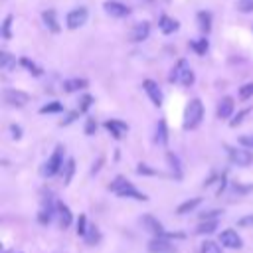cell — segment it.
Returning <instances> with one entry per match:
<instances>
[{
  "mask_svg": "<svg viewBox=\"0 0 253 253\" xmlns=\"http://www.w3.org/2000/svg\"><path fill=\"white\" fill-rule=\"evenodd\" d=\"M109 190H111L113 194H117L119 198H132V200H138V202H146V200H148V196H146L144 192L136 190V188L132 186V182L126 180L125 176H117V178L109 184Z\"/></svg>",
  "mask_w": 253,
  "mask_h": 253,
  "instance_id": "cell-1",
  "label": "cell"
},
{
  "mask_svg": "<svg viewBox=\"0 0 253 253\" xmlns=\"http://www.w3.org/2000/svg\"><path fill=\"white\" fill-rule=\"evenodd\" d=\"M202 119H204V105H202V101L196 97V99H192V101L188 103V107H186V111H184V123H182V125H184L186 130H194V128L200 126Z\"/></svg>",
  "mask_w": 253,
  "mask_h": 253,
  "instance_id": "cell-2",
  "label": "cell"
},
{
  "mask_svg": "<svg viewBox=\"0 0 253 253\" xmlns=\"http://www.w3.org/2000/svg\"><path fill=\"white\" fill-rule=\"evenodd\" d=\"M168 79L172 83H180L184 87H190V85H194L196 75H194V71H192V67L186 59H178V63L172 67V73H170Z\"/></svg>",
  "mask_w": 253,
  "mask_h": 253,
  "instance_id": "cell-3",
  "label": "cell"
},
{
  "mask_svg": "<svg viewBox=\"0 0 253 253\" xmlns=\"http://www.w3.org/2000/svg\"><path fill=\"white\" fill-rule=\"evenodd\" d=\"M140 225H142V229H146L148 233H152L154 237H168V239H172V237H184L182 233H170V231H166L164 229V225L154 217V215H150V213H146V215H142L140 217Z\"/></svg>",
  "mask_w": 253,
  "mask_h": 253,
  "instance_id": "cell-4",
  "label": "cell"
},
{
  "mask_svg": "<svg viewBox=\"0 0 253 253\" xmlns=\"http://www.w3.org/2000/svg\"><path fill=\"white\" fill-rule=\"evenodd\" d=\"M63 146L61 144H57L55 146V150H53V154L43 162V166H42V176H47V178H51V176H55L61 168H63Z\"/></svg>",
  "mask_w": 253,
  "mask_h": 253,
  "instance_id": "cell-5",
  "label": "cell"
},
{
  "mask_svg": "<svg viewBox=\"0 0 253 253\" xmlns=\"http://www.w3.org/2000/svg\"><path fill=\"white\" fill-rule=\"evenodd\" d=\"M227 154H229V160L235 164V166H249L253 162V152L251 148L247 146H227Z\"/></svg>",
  "mask_w": 253,
  "mask_h": 253,
  "instance_id": "cell-6",
  "label": "cell"
},
{
  "mask_svg": "<svg viewBox=\"0 0 253 253\" xmlns=\"http://www.w3.org/2000/svg\"><path fill=\"white\" fill-rule=\"evenodd\" d=\"M87 18H89V10H87L85 6H79V8H73V10L67 14L65 24H67L69 30H77V28H81V26L87 22Z\"/></svg>",
  "mask_w": 253,
  "mask_h": 253,
  "instance_id": "cell-7",
  "label": "cell"
},
{
  "mask_svg": "<svg viewBox=\"0 0 253 253\" xmlns=\"http://www.w3.org/2000/svg\"><path fill=\"white\" fill-rule=\"evenodd\" d=\"M148 253H176V245L168 237H152L146 245Z\"/></svg>",
  "mask_w": 253,
  "mask_h": 253,
  "instance_id": "cell-8",
  "label": "cell"
},
{
  "mask_svg": "<svg viewBox=\"0 0 253 253\" xmlns=\"http://www.w3.org/2000/svg\"><path fill=\"white\" fill-rule=\"evenodd\" d=\"M219 243L227 249H241L243 247V239L235 229H223L219 233Z\"/></svg>",
  "mask_w": 253,
  "mask_h": 253,
  "instance_id": "cell-9",
  "label": "cell"
},
{
  "mask_svg": "<svg viewBox=\"0 0 253 253\" xmlns=\"http://www.w3.org/2000/svg\"><path fill=\"white\" fill-rule=\"evenodd\" d=\"M2 97H4V101H6L8 105H12V107H24V105L30 101V95L24 93V91H20V89H4Z\"/></svg>",
  "mask_w": 253,
  "mask_h": 253,
  "instance_id": "cell-10",
  "label": "cell"
},
{
  "mask_svg": "<svg viewBox=\"0 0 253 253\" xmlns=\"http://www.w3.org/2000/svg\"><path fill=\"white\" fill-rule=\"evenodd\" d=\"M103 8L111 18H125V16L130 14V8L126 4H123V2H119V0H107L103 4Z\"/></svg>",
  "mask_w": 253,
  "mask_h": 253,
  "instance_id": "cell-11",
  "label": "cell"
},
{
  "mask_svg": "<svg viewBox=\"0 0 253 253\" xmlns=\"http://www.w3.org/2000/svg\"><path fill=\"white\" fill-rule=\"evenodd\" d=\"M142 89H144V93L148 95V99L152 101L154 107H160V105H162V91H160V87H158L156 81L144 79V81H142Z\"/></svg>",
  "mask_w": 253,
  "mask_h": 253,
  "instance_id": "cell-12",
  "label": "cell"
},
{
  "mask_svg": "<svg viewBox=\"0 0 253 253\" xmlns=\"http://www.w3.org/2000/svg\"><path fill=\"white\" fill-rule=\"evenodd\" d=\"M53 213H57V202L53 204V200L47 196L45 200H43V204H42V210H40V213H38V219H40V223H49L51 221V217H53Z\"/></svg>",
  "mask_w": 253,
  "mask_h": 253,
  "instance_id": "cell-13",
  "label": "cell"
},
{
  "mask_svg": "<svg viewBox=\"0 0 253 253\" xmlns=\"http://www.w3.org/2000/svg\"><path fill=\"white\" fill-rule=\"evenodd\" d=\"M105 128L111 132V136L115 140H121L125 136V132L128 130V125L123 123V121H119V119H109V121H105Z\"/></svg>",
  "mask_w": 253,
  "mask_h": 253,
  "instance_id": "cell-14",
  "label": "cell"
},
{
  "mask_svg": "<svg viewBox=\"0 0 253 253\" xmlns=\"http://www.w3.org/2000/svg\"><path fill=\"white\" fill-rule=\"evenodd\" d=\"M233 109H235L233 97H229V95L221 97V101L217 103V119H221V121L229 119V117H231V113H233Z\"/></svg>",
  "mask_w": 253,
  "mask_h": 253,
  "instance_id": "cell-15",
  "label": "cell"
},
{
  "mask_svg": "<svg viewBox=\"0 0 253 253\" xmlns=\"http://www.w3.org/2000/svg\"><path fill=\"white\" fill-rule=\"evenodd\" d=\"M42 20H43V24H45V28H47L49 32H53V34H59L61 26H59V22H57V12H55L53 8H49V10H43V12H42Z\"/></svg>",
  "mask_w": 253,
  "mask_h": 253,
  "instance_id": "cell-16",
  "label": "cell"
},
{
  "mask_svg": "<svg viewBox=\"0 0 253 253\" xmlns=\"http://www.w3.org/2000/svg\"><path fill=\"white\" fill-rule=\"evenodd\" d=\"M150 34V24L148 22H136L130 30V40L132 42H144Z\"/></svg>",
  "mask_w": 253,
  "mask_h": 253,
  "instance_id": "cell-17",
  "label": "cell"
},
{
  "mask_svg": "<svg viewBox=\"0 0 253 253\" xmlns=\"http://www.w3.org/2000/svg\"><path fill=\"white\" fill-rule=\"evenodd\" d=\"M57 217H59V225H61V229H67V227L73 223V213H71V210H69L67 204L57 202Z\"/></svg>",
  "mask_w": 253,
  "mask_h": 253,
  "instance_id": "cell-18",
  "label": "cell"
},
{
  "mask_svg": "<svg viewBox=\"0 0 253 253\" xmlns=\"http://www.w3.org/2000/svg\"><path fill=\"white\" fill-rule=\"evenodd\" d=\"M158 28H160V32L162 34H174L178 28H180V24H178V20H174V18H170V16H166V14H162L160 16V20H158Z\"/></svg>",
  "mask_w": 253,
  "mask_h": 253,
  "instance_id": "cell-19",
  "label": "cell"
},
{
  "mask_svg": "<svg viewBox=\"0 0 253 253\" xmlns=\"http://www.w3.org/2000/svg\"><path fill=\"white\" fill-rule=\"evenodd\" d=\"M154 140H156V144H160V146H166V144H168V125H166L164 119H160V121L156 123Z\"/></svg>",
  "mask_w": 253,
  "mask_h": 253,
  "instance_id": "cell-20",
  "label": "cell"
},
{
  "mask_svg": "<svg viewBox=\"0 0 253 253\" xmlns=\"http://www.w3.org/2000/svg\"><path fill=\"white\" fill-rule=\"evenodd\" d=\"M87 85H89V81H87V79H83V77H73V79L63 81V91L73 93V91H81V89H85Z\"/></svg>",
  "mask_w": 253,
  "mask_h": 253,
  "instance_id": "cell-21",
  "label": "cell"
},
{
  "mask_svg": "<svg viewBox=\"0 0 253 253\" xmlns=\"http://www.w3.org/2000/svg\"><path fill=\"white\" fill-rule=\"evenodd\" d=\"M198 26H200V30L204 32V34H210L211 32V14L210 12H206V10H202V12H198Z\"/></svg>",
  "mask_w": 253,
  "mask_h": 253,
  "instance_id": "cell-22",
  "label": "cell"
},
{
  "mask_svg": "<svg viewBox=\"0 0 253 253\" xmlns=\"http://www.w3.org/2000/svg\"><path fill=\"white\" fill-rule=\"evenodd\" d=\"M200 204H202V198H192V200H186L184 204H180V206L176 208V213H178V215L190 213V211H194V210H196Z\"/></svg>",
  "mask_w": 253,
  "mask_h": 253,
  "instance_id": "cell-23",
  "label": "cell"
},
{
  "mask_svg": "<svg viewBox=\"0 0 253 253\" xmlns=\"http://www.w3.org/2000/svg\"><path fill=\"white\" fill-rule=\"evenodd\" d=\"M217 229V219H202V223L196 227L198 235H210Z\"/></svg>",
  "mask_w": 253,
  "mask_h": 253,
  "instance_id": "cell-24",
  "label": "cell"
},
{
  "mask_svg": "<svg viewBox=\"0 0 253 253\" xmlns=\"http://www.w3.org/2000/svg\"><path fill=\"white\" fill-rule=\"evenodd\" d=\"M190 47L198 53V55H206V51L210 49V42L206 40V38H200V40H194V42H190Z\"/></svg>",
  "mask_w": 253,
  "mask_h": 253,
  "instance_id": "cell-25",
  "label": "cell"
},
{
  "mask_svg": "<svg viewBox=\"0 0 253 253\" xmlns=\"http://www.w3.org/2000/svg\"><path fill=\"white\" fill-rule=\"evenodd\" d=\"M166 160H168V164H170V168H172V172H174V178L180 180V178H182V168H180L178 156L172 154V152H168V154H166Z\"/></svg>",
  "mask_w": 253,
  "mask_h": 253,
  "instance_id": "cell-26",
  "label": "cell"
},
{
  "mask_svg": "<svg viewBox=\"0 0 253 253\" xmlns=\"http://www.w3.org/2000/svg\"><path fill=\"white\" fill-rule=\"evenodd\" d=\"M221 243H215V241H210V239H206V241H202V245H200V253H221Z\"/></svg>",
  "mask_w": 253,
  "mask_h": 253,
  "instance_id": "cell-27",
  "label": "cell"
},
{
  "mask_svg": "<svg viewBox=\"0 0 253 253\" xmlns=\"http://www.w3.org/2000/svg\"><path fill=\"white\" fill-rule=\"evenodd\" d=\"M83 239L87 241V245H95V243L101 241V233H99V229L95 225H89V229H87V233H85Z\"/></svg>",
  "mask_w": 253,
  "mask_h": 253,
  "instance_id": "cell-28",
  "label": "cell"
},
{
  "mask_svg": "<svg viewBox=\"0 0 253 253\" xmlns=\"http://www.w3.org/2000/svg\"><path fill=\"white\" fill-rule=\"evenodd\" d=\"M20 63H22V65H24V67H26V69L32 73V75H36V77H40V75L43 73V69H42L40 65H36L34 61H30L28 57H22V59H20Z\"/></svg>",
  "mask_w": 253,
  "mask_h": 253,
  "instance_id": "cell-29",
  "label": "cell"
},
{
  "mask_svg": "<svg viewBox=\"0 0 253 253\" xmlns=\"http://www.w3.org/2000/svg\"><path fill=\"white\" fill-rule=\"evenodd\" d=\"M16 65V57H12L8 51H0V67L2 69H12Z\"/></svg>",
  "mask_w": 253,
  "mask_h": 253,
  "instance_id": "cell-30",
  "label": "cell"
},
{
  "mask_svg": "<svg viewBox=\"0 0 253 253\" xmlns=\"http://www.w3.org/2000/svg\"><path fill=\"white\" fill-rule=\"evenodd\" d=\"M63 170H65V176H63V184L67 186L69 182H71V178H73V172H75V160L73 158H67V162L63 164Z\"/></svg>",
  "mask_w": 253,
  "mask_h": 253,
  "instance_id": "cell-31",
  "label": "cell"
},
{
  "mask_svg": "<svg viewBox=\"0 0 253 253\" xmlns=\"http://www.w3.org/2000/svg\"><path fill=\"white\" fill-rule=\"evenodd\" d=\"M59 111H63V105L59 101H51V103H47V105H43L40 109L42 115H45V113H59Z\"/></svg>",
  "mask_w": 253,
  "mask_h": 253,
  "instance_id": "cell-32",
  "label": "cell"
},
{
  "mask_svg": "<svg viewBox=\"0 0 253 253\" xmlns=\"http://www.w3.org/2000/svg\"><path fill=\"white\" fill-rule=\"evenodd\" d=\"M89 225H87V215L85 213H79V219H77V235L79 237H85Z\"/></svg>",
  "mask_w": 253,
  "mask_h": 253,
  "instance_id": "cell-33",
  "label": "cell"
},
{
  "mask_svg": "<svg viewBox=\"0 0 253 253\" xmlns=\"http://www.w3.org/2000/svg\"><path fill=\"white\" fill-rule=\"evenodd\" d=\"M95 132H97V121L93 117H87L85 119V134L87 136H93Z\"/></svg>",
  "mask_w": 253,
  "mask_h": 253,
  "instance_id": "cell-34",
  "label": "cell"
},
{
  "mask_svg": "<svg viewBox=\"0 0 253 253\" xmlns=\"http://www.w3.org/2000/svg\"><path fill=\"white\" fill-rule=\"evenodd\" d=\"M249 97H253V83H245L243 87H239V99L247 101Z\"/></svg>",
  "mask_w": 253,
  "mask_h": 253,
  "instance_id": "cell-35",
  "label": "cell"
},
{
  "mask_svg": "<svg viewBox=\"0 0 253 253\" xmlns=\"http://www.w3.org/2000/svg\"><path fill=\"white\" fill-rule=\"evenodd\" d=\"M10 26H12V14H8V16L4 18V24H2V38H4V40H10V38H12Z\"/></svg>",
  "mask_w": 253,
  "mask_h": 253,
  "instance_id": "cell-36",
  "label": "cell"
},
{
  "mask_svg": "<svg viewBox=\"0 0 253 253\" xmlns=\"http://www.w3.org/2000/svg\"><path fill=\"white\" fill-rule=\"evenodd\" d=\"M235 8H237L239 12H243V14H247V12H253V0H237Z\"/></svg>",
  "mask_w": 253,
  "mask_h": 253,
  "instance_id": "cell-37",
  "label": "cell"
},
{
  "mask_svg": "<svg viewBox=\"0 0 253 253\" xmlns=\"http://www.w3.org/2000/svg\"><path fill=\"white\" fill-rule=\"evenodd\" d=\"M136 174H140V176H156L158 172H156V170H152L148 164H142V162H140V164L136 166Z\"/></svg>",
  "mask_w": 253,
  "mask_h": 253,
  "instance_id": "cell-38",
  "label": "cell"
},
{
  "mask_svg": "<svg viewBox=\"0 0 253 253\" xmlns=\"http://www.w3.org/2000/svg\"><path fill=\"white\" fill-rule=\"evenodd\" d=\"M249 111H251V109H243V111H239V113H237V117H235L233 121H229V125H231V126H237V125H241V123H243V119L249 115Z\"/></svg>",
  "mask_w": 253,
  "mask_h": 253,
  "instance_id": "cell-39",
  "label": "cell"
},
{
  "mask_svg": "<svg viewBox=\"0 0 253 253\" xmlns=\"http://www.w3.org/2000/svg\"><path fill=\"white\" fill-rule=\"evenodd\" d=\"M79 103H81V105H79V111H81V113H85V111L91 107V103H93V97H91V95H83Z\"/></svg>",
  "mask_w": 253,
  "mask_h": 253,
  "instance_id": "cell-40",
  "label": "cell"
},
{
  "mask_svg": "<svg viewBox=\"0 0 253 253\" xmlns=\"http://www.w3.org/2000/svg\"><path fill=\"white\" fill-rule=\"evenodd\" d=\"M239 144L253 150V134H243V136H239Z\"/></svg>",
  "mask_w": 253,
  "mask_h": 253,
  "instance_id": "cell-41",
  "label": "cell"
},
{
  "mask_svg": "<svg viewBox=\"0 0 253 253\" xmlns=\"http://www.w3.org/2000/svg\"><path fill=\"white\" fill-rule=\"evenodd\" d=\"M79 115H81V111H79V109H77V111H73V113H69V115H67V119H65V121H61V126L71 125V123H73V121H75Z\"/></svg>",
  "mask_w": 253,
  "mask_h": 253,
  "instance_id": "cell-42",
  "label": "cell"
},
{
  "mask_svg": "<svg viewBox=\"0 0 253 253\" xmlns=\"http://www.w3.org/2000/svg\"><path fill=\"white\" fill-rule=\"evenodd\" d=\"M237 225H239V227H247V225H253V213H249V215H245V217L237 219Z\"/></svg>",
  "mask_w": 253,
  "mask_h": 253,
  "instance_id": "cell-43",
  "label": "cell"
},
{
  "mask_svg": "<svg viewBox=\"0 0 253 253\" xmlns=\"http://www.w3.org/2000/svg\"><path fill=\"white\" fill-rule=\"evenodd\" d=\"M10 130H12V136H14V138H20V136H22V128H20L18 125H12Z\"/></svg>",
  "mask_w": 253,
  "mask_h": 253,
  "instance_id": "cell-44",
  "label": "cell"
},
{
  "mask_svg": "<svg viewBox=\"0 0 253 253\" xmlns=\"http://www.w3.org/2000/svg\"><path fill=\"white\" fill-rule=\"evenodd\" d=\"M148 2H152V0H148Z\"/></svg>",
  "mask_w": 253,
  "mask_h": 253,
  "instance_id": "cell-45",
  "label": "cell"
}]
</instances>
